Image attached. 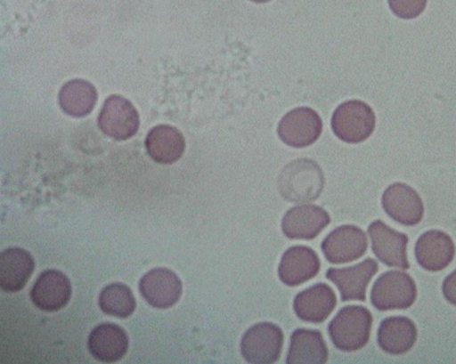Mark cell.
Instances as JSON below:
<instances>
[{
	"label": "cell",
	"mask_w": 456,
	"mask_h": 364,
	"mask_svg": "<svg viewBox=\"0 0 456 364\" xmlns=\"http://www.w3.org/2000/svg\"><path fill=\"white\" fill-rule=\"evenodd\" d=\"M372 325L370 311L361 305L341 308L328 325L334 346L342 352H354L366 345Z\"/></svg>",
	"instance_id": "1"
},
{
	"label": "cell",
	"mask_w": 456,
	"mask_h": 364,
	"mask_svg": "<svg viewBox=\"0 0 456 364\" xmlns=\"http://www.w3.org/2000/svg\"><path fill=\"white\" fill-rule=\"evenodd\" d=\"M324 184L322 171L314 161L300 158L287 165L280 174L281 195L290 202L314 200Z\"/></svg>",
	"instance_id": "2"
},
{
	"label": "cell",
	"mask_w": 456,
	"mask_h": 364,
	"mask_svg": "<svg viewBox=\"0 0 456 364\" xmlns=\"http://www.w3.org/2000/svg\"><path fill=\"white\" fill-rule=\"evenodd\" d=\"M417 296L412 278L401 271L382 273L374 282L370 302L379 311L403 310L411 307Z\"/></svg>",
	"instance_id": "3"
},
{
	"label": "cell",
	"mask_w": 456,
	"mask_h": 364,
	"mask_svg": "<svg viewBox=\"0 0 456 364\" xmlns=\"http://www.w3.org/2000/svg\"><path fill=\"white\" fill-rule=\"evenodd\" d=\"M334 133L347 143L365 141L375 128L372 109L359 100H351L338 105L331 117Z\"/></svg>",
	"instance_id": "4"
},
{
	"label": "cell",
	"mask_w": 456,
	"mask_h": 364,
	"mask_svg": "<svg viewBox=\"0 0 456 364\" xmlns=\"http://www.w3.org/2000/svg\"><path fill=\"white\" fill-rule=\"evenodd\" d=\"M283 338L281 328L274 323H256L242 336L240 353L248 363H274L280 358Z\"/></svg>",
	"instance_id": "5"
},
{
	"label": "cell",
	"mask_w": 456,
	"mask_h": 364,
	"mask_svg": "<svg viewBox=\"0 0 456 364\" xmlns=\"http://www.w3.org/2000/svg\"><path fill=\"white\" fill-rule=\"evenodd\" d=\"M368 247L365 232L359 227L345 224L335 228L322 240V252L330 263L338 264L362 257Z\"/></svg>",
	"instance_id": "6"
},
{
	"label": "cell",
	"mask_w": 456,
	"mask_h": 364,
	"mask_svg": "<svg viewBox=\"0 0 456 364\" xmlns=\"http://www.w3.org/2000/svg\"><path fill=\"white\" fill-rule=\"evenodd\" d=\"M322 122L315 110L298 107L289 111L281 119L278 135L289 146L303 148L313 144L321 135Z\"/></svg>",
	"instance_id": "7"
},
{
	"label": "cell",
	"mask_w": 456,
	"mask_h": 364,
	"mask_svg": "<svg viewBox=\"0 0 456 364\" xmlns=\"http://www.w3.org/2000/svg\"><path fill=\"white\" fill-rule=\"evenodd\" d=\"M371 249L377 258L389 267L409 269L407 259L408 237L395 231L381 220L372 222L368 227Z\"/></svg>",
	"instance_id": "8"
},
{
	"label": "cell",
	"mask_w": 456,
	"mask_h": 364,
	"mask_svg": "<svg viewBox=\"0 0 456 364\" xmlns=\"http://www.w3.org/2000/svg\"><path fill=\"white\" fill-rule=\"evenodd\" d=\"M98 124L108 136L126 140L137 132L139 116L129 101L118 95H111L102 106Z\"/></svg>",
	"instance_id": "9"
},
{
	"label": "cell",
	"mask_w": 456,
	"mask_h": 364,
	"mask_svg": "<svg viewBox=\"0 0 456 364\" xmlns=\"http://www.w3.org/2000/svg\"><path fill=\"white\" fill-rule=\"evenodd\" d=\"M378 270V263L367 258L353 266L329 268L326 278L336 285L342 302L364 301L368 284Z\"/></svg>",
	"instance_id": "10"
},
{
	"label": "cell",
	"mask_w": 456,
	"mask_h": 364,
	"mask_svg": "<svg viewBox=\"0 0 456 364\" xmlns=\"http://www.w3.org/2000/svg\"><path fill=\"white\" fill-rule=\"evenodd\" d=\"M381 203L386 214L403 225H416L423 217L424 206L420 197L405 183L389 185L382 195Z\"/></svg>",
	"instance_id": "11"
},
{
	"label": "cell",
	"mask_w": 456,
	"mask_h": 364,
	"mask_svg": "<svg viewBox=\"0 0 456 364\" xmlns=\"http://www.w3.org/2000/svg\"><path fill=\"white\" fill-rule=\"evenodd\" d=\"M330 217L322 207L303 204L289 208L282 217L281 230L290 239H314L330 223Z\"/></svg>",
	"instance_id": "12"
},
{
	"label": "cell",
	"mask_w": 456,
	"mask_h": 364,
	"mask_svg": "<svg viewBox=\"0 0 456 364\" xmlns=\"http://www.w3.org/2000/svg\"><path fill=\"white\" fill-rule=\"evenodd\" d=\"M139 289L150 305L165 309L173 306L179 300L182 282L171 270L155 268L142 276Z\"/></svg>",
	"instance_id": "13"
},
{
	"label": "cell",
	"mask_w": 456,
	"mask_h": 364,
	"mask_svg": "<svg viewBox=\"0 0 456 364\" xmlns=\"http://www.w3.org/2000/svg\"><path fill=\"white\" fill-rule=\"evenodd\" d=\"M321 268V261L316 252L306 246H293L282 255L278 266L280 280L296 287L315 277Z\"/></svg>",
	"instance_id": "14"
},
{
	"label": "cell",
	"mask_w": 456,
	"mask_h": 364,
	"mask_svg": "<svg viewBox=\"0 0 456 364\" xmlns=\"http://www.w3.org/2000/svg\"><path fill=\"white\" fill-rule=\"evenodd\" d=\"M71 296V285L61 271L46 270L34 283L30 292L33 303L42 311H56L64 307Z\"/></svg>",
	"instance_id": "15"
},
{
	"label": "cell",
	"mask_w": 456,
	"mask_h": 364,
	"mask_svg": "<svg viewBox=\"0 0 456 364\" xmlns=\"http://www.w3.org/2000/svg\"><path fill=\"white\" fill-rule=\"evenodd\" d=\"M337 296L326 283H316L299 292L293 300V310L300 320L310 323H322L333 311Z\"/></svg>",
	"instance_id": "16"
},
{
	"label": "cell",
	"mask_w": 456,
	"mask_h": 364,
	"mask_svg": "<svg viewBox=\"0 0 456 364\" xmlns=\"http://www.w3.org/2000/svg\"><path fill=\"white\" fill-rule=\"evenodd\" d=\"M455 246L451 237L438 230L424 232L415 245V256L418 263L429 271H438L446 268L453 260Z\"/></svg>",
	"instance_id": "17"
},
{
	"label": "cell",
	"mask_w": 456,
	"mask_h": 364,
	"mask_svg": "<svg viewBox=\"0 0 456 364\" xmlns=\"http://www.w3.org/2000/svg\"><path fill=\"white\" fill-rule=\"evenodd\" d=\"M417 335V328L411 320L404 316H392L381 321L377 341L387 353L399 355L413 346Z\"/></svg>",
	"instance_id": "18"
},
{
	"label": "cell",
	"mask_w": 456,
	"mask_h": 364,
	"mask_svg": "<svg viewBox=\"0 0 456 364\" xmlns=\"http://www.w3.org/2000/svg\"><path fill=\"white\" fill-rule=\"evenodd\" d=\"M91 354L103 362H113L121 359L128 349L126 333L113 323H102L95 327L88 337Z\"/></svg>",
	"instance_id": "19"
},
{
	"label": "cell",
	"mask_w": 456,
	"mask_h": 364,
	"mask_svg": "<svg viewBox=\"0 0 456 364\" xmlns=\"http://www.w3.org/2000/svg\"><path fill=\"white\" fill-rule=\"evenodd\" d=\"M35 267L32 255L23 248L10 247L0 254V286L13 293L24 287Z\"/></svg>",
	"instance_id": "20"
},
{
	"label": "cell",
	"mask_w": 456,
	"mask_h": 364,
	"mask_svg": "<svg viewBox=\"0 0 456 364\" xmlns=\"http://www.w3.org/2000/svg\"><path fill=\"white\" fill-rule=\"evenodd\" d=\"M328 348L322 333L316 329L297 328L290 336L286 362L325 363Z\"/></svg>",
	"instance_id": "21"
},
{
	"label": "cell",
	"mask_w": 456,
	"mask_h": 364,
	"mask_svg": "<svg viewBox=\"0 0 456 364\" xmlns=\"http://www.w3.org/2000/svg\"><path fill=\"white\" fill-rule=\"evenodd\" d=\"M145 146L153 160L160 164H172L182 157L185 142L176 128L160 125L149 132Z\"/></svg>",
	"instance_id": "22"
},
{
	"label": "cell",
	"mask_w": 456,
	"mask_h": 364,
	"mask_svg": "<svg viewBox=\"0 0 456 364\" xmlns=\"http://www.w3.org/2000/svg\"><path fill=\"white\" fill-rule=\"evenodd\" d=\"M96 100L95 88L91 83L83 79H74L66 83L59 93L61 109L72 117H84L89 114Z\"/></svg>",
	"instance_id": "23"
},
{
	"label": "cell",
	"mask_w": 456,
	"mask_h": 364,
	"mask_svg": "<svg viewBox=\"0 0 456 364\" xmlns=\"http://www.w3.org/2000/svg\"><path fill=\"white\" fill-rule=\"evenodd\" d=\"M99 305L106 314L118 318H127L134 311L135 299L126 285L112 283L101 291Z\"/></svg>",
	"instance_id": "24"
},
{
	"label": "cell",
	"mask_w": 456,
	"mask_h": 364,
	"mask_svg": "<svg viewBox=\"0 0 456 364\" xmlns=\"http://www.w3.org/2000/svg\"><path fill=\"white\" fill-rule=\"evenodd\" d=\"M391 11L399 18L413 19L425 9L427 0H387Z\"/></svg>",
	"instance_id": "25"
},
{
	"label": "cell",
	"mask_w": 456,
	"mask_h": 364,
	"mask_svg": "<svg viewBox=\"0 0 456 364\" xmlns=\"http://www.w3.org/2000/svg\"><path fill=\"white\" fill-rule=\"evenodd\" d=\"M442 291L445 299L450 303L456 305V270L444 279Z\"/></svg>",
	"instance_id": "26"
},
{
	"label": "cell",
	"mask_w": 456,
	"mask_h": 364,
	"mask_svg": "<svg viewBox=\"0 0 456 364\" xmlns=\"http://www.w3.org/2000/svg\"><path fill=\"white\" fill-rule=\"evenodd\" d=\"M250 1L255 2V3H266L270 0H250Z\"/></svg>",
	"instance_id": "27"
}]
</instances>
